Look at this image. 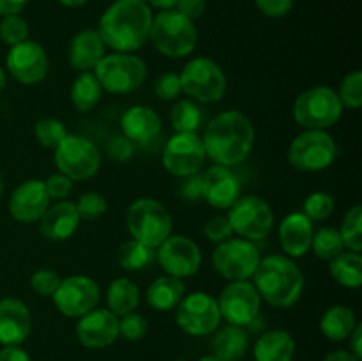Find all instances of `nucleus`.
Instances as JSON below:
<instances>
[{"label":"nucleus","instance_id":"obj_25","mask_svg":"<svg viewBox=\"0 0 362 361\" xmlns=\"http://www.w3.org/2000/svg\"><path fill=\"white\" fill-rule=\"evenodd\" d=\"M161 117L154 108L145 105H134L124 112L120 119V130L133 144H147L161 133Z\"/></svg>","mask_w":362,"mask_h":361},{"label":"nucleus","instance_id":"obj_44","mask_svg":"<svg viewBox=\"0 0 362 361\" xmlns=\"http://www.w3.org/2000/svg\"><path fill=\"white\" fill-rule=\"evenodd\" d=\"M60 276L52 269H37L30 276V287L35 294L42 297H53L60 285Z\"/></svg>","mask_w":362,"mask_h":361},{"label":"nucleus","instance_id":"obj_21","mask_svg":"<svg viewBox=\"0 0 362 361\" xmlns=\"http://www.w3.org/2000/svg\"><path fill=\"white\" fill-rule=\"evenodd\" d=\"M45 180L28 179L13 191L9 198V212L20 223H35L49 207Z\"/></svg>","mask_w":362,"mask_h":361},{"label":"nucleus","instance_id":"obj_55","mask_svg":"<svg viewBox=\"0 0 362 361\" xmlns=\"http://www.w3.org/2000/svg\"><path fill=\"white\" fill-rule=\"evenodd\" d=\"M324 361H361L354 356L350 350H334V353L327 354L324 357Z\"/></svg>","mask_w":362,"mask_h":361},{"label":"nucleus","instance_id":"obj_9","mask_svg":"<svg viewBox=\"0 0 362 361\" xmlns=\"http://www.w3.org/2000/svg\"><path fill=\"white\" fill-rule=\"evenodd\" d=\"M338 147L327 131L304 130L290 144L288 163L299 172L313 173L329 168L334 163Z\"/></svg>","mask_w":362,"mask_h":361},{"label":"nucleus","instance_id":"obj_60","mask_svg":"<svg viewBox=\"0 0 362 361\" xmlns=\"http://www.w3.org/2000/svg\"><path fill=\"white\" fill-rule=\"evenodd\" d=\"M4 193V179H2V173H0V198H2Z\"/></svg>","mask_w":362,"mask_h":361},{"label":"nucleus","instance_id":"obj_39","mask_svg":"<svg viewBox=\"0 0 362 361\" xmlns=\"http://www.w3.org/2000/svg\"><path fill=\"white\" fill-rule=\"evenodd\" d=\"M338 98L343 108L357 110L362 105V71L356 69L345 74L341 85H339Z\"/></svg>","mask_w":362,"mask_h":361},{"label":"nucleus","instance_id":"obj_43","mask_svg":"<svg viewBox=\"0 0 362 361\" xmlns=\"http://www.w3.org/2000/svg\"><path fill=\"white\" fill-rule=\"evenodd\" d=\"M148 331V321L141 314L131 311V314L119 317V336H124L129 342H138L144 338Z\"/></svg>","mask_w":362,"mask_h":361},{"label":"nucleus","instance_id":"obj_51","mask_svg":"<svg viewBox=\"0 0 362 361\" xmlns=\"http://www.w3.org/2000/svg\"><path fill=\"white\" fill-rule=\"evenodd\" d=\"M175 9L194 21L205 13V0H177Z\"/></svg>","mask_w":362,"mask_h":361},{"label":"nucleus","instance_id":"obj_54","mask_svg":"<svg viewBox=\"0 0 362 361\" xmlns=\"http://www.w3.org/2000/svg\"><path fill=\"white\" fill-rule=\"evenodd\" d=\"M349 340H350V353H352L357 360H361L362 357V345H361L362 326L361 324L356 326V329H354L352 335L349 336Z\"/></svg>","mask_w":362,"mask_h":361},{"label":"nucleus","instance_id":"obj_10","mask_svg":"<svg viewBox=\"0 0 362 361\" xmlns=\"http://www.w3.org/2000/svg\"><path fill=\"white\" fill-rule=\"evenodd\" d=\"M55 165L71 180L94 177L101 168V152L94 142L80 134L67 133L55 149Z\"/></svg>","mask_w":362,"mask_h":361},{"label":"nucleus","instance_id":"obj_4","mask_svg":"<svg viewBox=\"0 0 362 361\" xmlns=\"http://www.w3.org/2000/svg\"><path fill=\"white\" fill-rule=\"evenodd\" d=\"M148 39L161 55L184 59L197 48L198 30L193 20L180 14L177 9H168L154 16Z\"/></svg>","mask_w":362,"mask_h":361},{"label":"nucleus","instance_id":"obj_41","mask_svg":"<svg viewBox=\"0 0 362 361\" xmlns=\"http://www.w3.org/2000/svg\"><path fill=\"white\" fill-rule=\"evenodd\" d=\"M0 39L7 46H16L28 39V23L20 14H9L0 21Z\"/></svg>","mask_w":362,"mask_h":361},{"label":"nucleus","instance_id":"obj_5","mask_svg":"<svg viewBox=\"0 0 362 361\" xmlns=\"http://www.w3.org/2000/svg\"><path fill=\"white\" fill-rule=\"evenodd\" d=\"M127 230L131 239H136L148 248H158L166 237L172 236L173 219L168 209L154 198H136L127 209Z\"/></svg>","mask_w":362,"mask_h":361},{"label":"nucleus","instance_id":"obj_11","mask_svg":"<svg viewBox=\"0 0 362 361\" xmlns=\"http://www.w3.org/2000/svg\"><path fill=\"white\" fill-rule=\"evenodd\" d=\"M230 225L233 234H237L243 239L257 243L265 239L274 229V212L269 202L257 195H246L239 197V200L228 209Z\"/></svg>","mask_w":362,"mask_h":361},{"label":"nucleus","instance_id":"obj_18","mask_svg":"<svg viewBox=\"0 0 362 361\" xmlns=\"http://www.w3.org/2000/svg\"><path fill=\"white\" fill-rule=\"evenodd\" d=\"M6 67L11 76L21 85H35L48 74L49 60L39 42L27 41L11 46L6 57Z\"/></svg>","mask_w":362,"mask_h":361},{"label":"nucleus","instance_id":"obj_27","mask_svg":"<svg viewBox=\"0 0 362 361\" xmlns=\"http://www.w3.org/2000/svg\"><path fill=\"white\" fill-rule=\"evenodd\" d=\"M186 296V285L180 278L175 276L163 275L158 276L151 285L147 287L145 299L148 306L154 308L156 311H172L175 310L177 304Z\"/></svg>","mask_w":362,"mask_h":361},{"label":"nucleus","instance_id":"obj_30","mask_svg":"<svg viewBox=\"0 0 362 361\" xmlns=\"http://www.w3.org/2000/svg\"><path fill=\"white\" fill-rule=\"evenodd\" d=\"M140 299V287L129 278H115L110 283L108 292H106L108 310L117 317H124L131 311H136Z\"/></svg>","mask_w":362,"mask_h":361},{"label":"nucleus","instance_id":"obj_37","mask_svg":"<svg viewBox=\"0 0 362 361\" xmlns=\"http://www.w3.org/2000/svg\"><path fill=\"white\" fill-rule=\"evenodd\" d=\"M339 230V236H341L343 244L349 251H356L361 253L362 250V207L359 204L354 205L352 209H349V212L345 214L341 222V229Z\"/></svg>","mask_w":362,"mask_h":361},{"label":"nucleus","instance_id":"obj_57","mask_svg":"<svg viewBox=\"0 0 362 361\" xmlns=\"http://www.w3.org/2000/svg\"><path fill=\"white\" fill-rule=\"evenodd\" d=\"M59 2L66 7H80L83 4H87L88 0H59Z\"/></svg>","mask_w":362,"mask_h":361},{"label":"nucleus","instance_id":"obj_50","mask_svg":"<svg viewBox=\"0 0 362 361\" xmlns=\"http://www.w3.org/2000/svg\"><path fill=\"white\" fill-rule=\"evenodd\" d=\"M179 193L184 200H189V202L200 200L202 198V176L200 173H194V176L180 179Z\"/></svg>","mask_w":362,"mask_h":361},{"label":"nucleus","instance_id":"obj_38","mask_svg":"<svg viewBox=\"0 0 362 361\" xmlns=\"http://www.w3.org/2000/svg\"><path fill=\"white\" fill-rule=\"evenodd\" d=\"M67 133H69V131L64 126L62 120L55 119V117L39 119L34 126L35 140L46 149H55L57 145L64 140V137H66Z\"/></svg>","mask_w":362,"mask_h":361},{"label":"nucleus","instance_id":"obj_46","mask_svg":"<svg viewBox=\"0 0 362 361\" xmlns=\"http://www.w3.org/2000/svg\"><path fill=\"white\" fill-rule=\"evenodd\" d=\"M204 234L211 243H216V244L233 237V230H232V225H230L228 218L221 214L212 216V218L205 223Z\"/></svg>","mask_w":362,"mask_h":361},{"label":"nucleus","instance_id":"obj_34","mask_svg":"<svg viewBox=\"0 0 362 361\" xmlns=\"http://www.w3.org/2000/svg\"><path fill=\"white\" fill-rule=\"evenodd\" d=\"M175 133H197L204 122V113L193 99H177L170 112Z\"/></svg>","mask_w":362,"mask_h":361},{"label":"nucleus","instance_id":"obj_32","mask_svg":"<svg viewBox=\"0 0 362 361\" xmlns=\"http://www.w3.org/2000/svg\"><path fill=\"white\" fill-rule=\"evenodd\" d=\"M329 275L346 289H359L362 285V257L356 251H341L329 260Z\"/></svg>","mask_w":362,"mask_h":361},{"label":"nucleus","instance_id":"obj_31","mask_svg":"<svg viewBox=\"0 0 362 361\" xmlns=\"http://www.w3.org/2000/svg\"><path fill=\"white\" fill-rule=\"evenodd\" d=\"M357 324L359 322H357L352 308L345 306V304H334V306L325 310L324 317L320 321V329L329 340L341 342V340H346L352 335Z\"/></svg>","mask_w":362,"mask_h":361},{"label":"nucleus","instance_id":"obj_45","mask_svg":"<svg viewBox=\"0 0 362 361\" xmlns=\"http://www.w3.org/2000/svg\"><path fill=\"white\" fill-rule=\"evenodd\" d=\"M154 92L159 99L163 101H177L179 96L182 94V87H180V78L177 73H163L156 78Z\"/></svg>","mask_w":362,"mask_h":361},{"label":"nucleus","instance_id":"obj_14","mask_svg":"<svg viewBox=\"0 0 362 361\" xmlns=\"http://www.w3.org/2000/svg\"><path fill=\"white\" fill-rule=\"evenodd\" d=\"M205 159L207 154L198 133H175L168 138L161 156L165 170L177 179L200 172Z\"/></svg>","mask_w":362,"mask_h":361},{"label":"nucleus","instance_id":"obj_15","mask_svg":"<svg viewBox=\"0 0 362 361\" xmlns=\"http://www.w3.org/2000/svg\"><path fill=\"white\" fill-rule=\"evenodd\" d=\"M219 314L232 326H250L260 314L262 299L257 289L247 280L230 282L218 297Z\"/></svg>","mask_w":362,"mask_h":361},{"label":"nucleus","instance_id":"obj_29","mask_svg":"<svg viewBox=\"0 0 362 361\" xmlns=\"http://www.w3.org/2000/svg\"><path fill=\"white\" fill-rule=\"evenodd\" d=\"M250 345V336L240 326H225L216 333L212 340L214 356L221 361H239L246 354Z\"/></svg>","mask_w":362,"mask_h":361},{"label":"nucleus","instance_id":"obj_49","mask_svg":"<svg viewBox=\"0 0 362 361\" xmlns=\"http://www.w3.org/2000/svg\"><path fill=\"white\" fill-rule=\"evenodd\" d=\"M296 0H255L260 13L269 18H281L292 11Z\"/></svg>","mask_w":362,"mask_h":361},{"label":"nucleus","instance_id":"obj_19","mask_svg":"<svg viewBox=\"0 0 362 361\" xmlns=\"http://www.w3.org/2000/svg\"><path fill=\"white\" fill-rule=\"evenodd\" d=\"M76 336L88 349H105L119 338V317L108 308H94L80 317Z\"/></svg>","mask_w":362,"mask_h":361},{"label":"nucleus","instance_id":"obj_8","mask_svg":"<svg viewBox=\"0 0 362 361\" xmlns=\"http://www.w3.org/2000/svg\"><path fill=\"white\" fill-rule=\"evenodd\" d=\"M180 87L198 103H218L226 92V76L218 62L209 57H194L179 74Z\"/></svg>","mask_w":362,"mask_h":361},{"label":"nucleus","instance_id":"obj_52","mask_svg":"<svg viewBox=\"0 0 362 361\" xmlns=\"http://www.w3.org/2000/svg\"><path fill=\"white\" fill-rule=\"evenodd\" d=\"M0 361H30V356L20 345H6L0 350Z\"/></svg>","mask_w":362,"mask_h":361},{"label":"nucleus","instance_id":"obj_3","mask_svg":"<svg viewBox=\"0 0 362 361\" xmlns=\"http://www.w3.org/2000/svg\"><path fill=\"white\" fill-rule=\"evenodd\" d=\"M253 285L262 301L274 308H290L304 292V275L293 258L267 255L260 258L253 275Z\"/></svg>","mask_w":362,"mask_h":361},{"label":"nucleus","instance_id":"obj_6","mask_svg":"<svg viewBox=\"0 0 362 361\" xmlns=\"http://www.w3.org/2000/svg\"><path fill=\"white\" fill-rule=\"evenodd\" d=\"M292 115L304 130H329L343 115L338 92L331 87H311L300 92L293 101Z\"/></svg>","mask_w":362,"mask_h":361},{"label":"nucleus","instance_id":"obj_16","mask_svg":"<svg viewBox=\"0 0 362 361\" xmlns=\"http://www.w3.org/2000/svg\"><path fill=\"white\" fill-rule=\"evenodd\" d=\"M52 299L57 310L66 317H81L98 306L101 289L90 276L73 275L60 280L59 289Z\"/></svg>","mask_w":362,"mask_h":361},{"label":"nucleus","instance_id":"obj_7","mask_svg":"<svg viewBox=\"0 0 362 361\" xmlns=\"http://www.w3.org/2000/svg\"><path fill=\"white\" fill-rule=\"evenodd\" d=\"M103 91L110 94H129L147 80V64L134 53H108L94 67Z\"/></svg>","mask_w":362,"mask_h":361},{"label":"nucleus","instance_id":"obj_22","mask_svg":"<svg viewBox=\"0 0 362 361\" xmlns=\"http://www.w3.org/2000/svg\"><path fill=\"white\" fill-rule=\"evenodd\" d=\"M32 331V315L27 304L16 297L0 299V343L20 345Z\"/></svg>","mask_w":362,"mask_h":361},{"label":"nucleus","instance_id":"obj_26","mask_svg":"<svg viewBox=\"0 0 362 361\" xmlns=\"http://www.w3.org/2000/svg\"><path fill=\"white\" fill-rule=\"evenodd\" d=\"M106 55V45L98 30L85 28L80 30L69 45V64L78 73L94 71V67L101 62Z\"/></svg>","mask_w":362,"mask_h":361},{"label":"nucleus","instance_id":"obj_48","mask_svg":"<svg viewBox=\"0 0 362 361\" xmlns=\"http://www.w3.org/2000/svg\"><path fill=\"white\" fill-rule=\"evenodd\" d=\"M106 152H108L110 158H113L115 161H127V159L133 158L134 144L129 138L124 137V134H115V137L110 138V142L106 144Z\"/></svg>","mask_w":362,"mask_h":361},{"label":"nucleus","instance_id":"obj_23","mask_svg":"<svg viewBox=\"0 0 362 361\" xmlns=\"http://www.w3.org/2000/svg\"><path fill=\"white\" fill-rule=\"evenodd\" d=\"M80 214L73 202L60 200L49 205L39 219V232L46 241L62 243L71 239L80 227Z\"/></svg>","mask_w":362,"mask_h":361},{"label":"nucleus","instance_id":"obj_47","mask_svg":"<svg viewBox=\"0 0 362 361\" xmlns=\"http://www.w3.org/2000/svg\"><path fill=\"white\" fill-rule=\"evenodd\" d=\"M45 188L49 200L60 202V200H66V198L71 195V191H73V180H71L67 176H64V173L57 172V173H52V176L45 180Z\"/></svg>","mask_w":362,"mask_h":361},{"label":"nucleus","instance_id":"obj_13","mask_svg":"<svg viewBox=\"0 0 362 361\" xmlns=\"http://www.w3.org/2000/svg\"><path fill=\"white\" fill-rule=\"evenodd\" d=\"M177 326L193 336H205L214 333L221 322L218 297L197 290L182 297L175 308Z\"/></svg>","mask_w":362,"mask_h":361},{"label":"nucleus","instance_id":"obj_33","mask_svg":"<svg viewBox=\"0 0 362 361\" xmlns=\"http://www.w3.org/2000/svg\"><path fill=\"white\" fill-rule=\"evenodd\" d=\"M103 92L105 91L95 78L94 71H85V73L78 74L71 85V103L78 112H90L101 101Z\"/></svg>","mask_w":362,"mask_h":361},{"label":"nucleus","instance_id":"obj_24","mask_svg":"<svg viewBox=\"0 0 362 361\" xmlns=\"http://www.w3.org/2000/svg\"><path fill=\"white\" fill-rule=\"evenodd\" d=\"M313 232V222L304 212H290L288 216H285L279 223L278 236L286 257H304L311 250Z\"/></svg>","mask_w":362,"mask_h":361},{"label":"nucleus","instance_id":"obj_2","mask_svg":"<svg viewBox=\"0 0 362 361\" xmlns=\"http://www.w3.org/2000/svg\"><path fill=\"white\" fill-rule=\"evenodd\" d=\"M152 11L145 0H115L99 20L101 39L117 53H133L145 46L152 27Z\"/></svg>","mask_w":362,"mask_h":361},{"label":"nucleus","instance_id":"obj_20","mask_svg":"<svg viewBox=\"0 0 362 361\" xmlns=\"http://www.w3.org/2000/svg\"><path fill=\"white\" fill-rule=\"evenodd\" d=\"M240 180L232 168L214 165L202 173V198L214 209H230L240 197Z\"/></svg>","mask_w":362,"mask_h":361},{"label":"nucleus","instance_id":"obj_12","mask_svg":"<svg viewBox=\"0 0 362 361\" xmlns=\"http://www.w3.org/2000/svg\"><path fill=\"white\" fill-rule=\"evenodd\" d=\"M260 258L257 244L243 237H230L216 244L212 251V265L228 282L253 278Z\"/></svg>","mask_w":362,"mask_h":361},{"label":"nucleus","instance_id":"obj_17","mask_svg":"<svg viewBox=\"0 0 362 361\" xmlns=\"http://www.w3.org/2000/svg\"><path fill=\"white\" fill-rule=\"evenodd\" d=\"M156 260L165 275L175 278H189L202 265V250L186 236H170L156 248Z\"/></svg>","mask_w":362,"mask_h":361},{"label":"nucleus","instance_id":"obj_35","mask_svg":"<svg viewBox=\"0 0 362 361\" xmlns=\"http://www.w3.org/2000/svg\"><path fill=\"white\" fill-rule=\"evenodd\" d=\"M156 260L154 248L145 246L136 239H127L119 248V264L126 271L136 273L151 265Z\"/></svg>","mask_w":362,"mask_h":361},{"label":"nucleus","instance_id":"obj_1","mask_svg":"<svg viewBox=\"0 0 362 361\" xmlns=\"http://www.w3.org/2000/svg\"><path fill=\"white\" fill-rule=\"evenodd\" d=\"M255 126L247 115L239 110L221 112L207 124L202 137L205 154L214 165L232 166L246 161L255 147Z\"/></svg>","mask_w":362,"mask_h":361},{"label":"nucleus","instance_id":"obj_40","mask_svg":"<svg viewBox=\"0 0 362 361\" xmlns=\"http://www.w3.org/2000/svg\"><path fill=\"white\" fill-rule=\"evenodd\" d=\"M334 207L336 202L331 195L325 193V191H315L304 200L303 212L311 222H322L334 212Z\"/></svg>","mask_w":362,"mask_h":361},{"label":"nucleus","instance_id":"obj_42","mask_svg":"<svg viewBox=\"0 0 362 361\" xmlns=\"http://www.w3.org/2000/svg\"><path fill=\"white\" fill-rule=\"evenodd\" d=\"M74 205H76L80 218L88 219V222L101 218L106 212V209H108V202H106V198L103 197L101 193H98V191H88V193L81 195L80 200Z\"/></svg>","mask_w":362,"mask_h":361},{"label":"nucleus","instance_id":"obj_58","mask_svg":"<svg viewBox=\"0 0 362 361\" xmlns=\"http://www.w3.org/2000/svg\"><path fill=\"white\" fill-rule=\"evenodd\" d=\"M6 84H7V76H6V71L2 69V67H0V92L4 91V88H6Z\"/></svg>","mask_w":362,"mask_h":361},{"label":"nucleus","instance_id":"obj_28","mask_svg":"<svg viewBox=\"0 0 362 361\" xmlns=\"http://www.w3.org/2000/svg\"><path fill=\"white\" fill-rule=\"evenodd\" d=\"M253 353L257 361H292L296 340L285 329H272L257 340Z\"/></svg>","mask_w":362,"mask_h":361},{"label":"nucleus","instance_id":"obj_56","mask_svg":"<svg viewBox=\"0 0 362 361\" xmlns=\"http://www.w3.org/2000/svg\"><path fill=\"white\" fill-rule=\"evenodd\" d=\"M148 4V7H156L159 11H168L175 9L177 0H145Z\"/></svg>","mask_w":362,"mask_h":361},{"label":"nucleus","instance_id":"obj_59","mask_svg":"<svg viewBox=\"0 0 362 361\" xmlns=\"http://www.w3.org/2000/svg\"><path fill=\"white\" fill-rule=\"evenodd\" d=\"M198 361H221V360H218L216 356H205V357H202V360H198Z\"/></svg>","mask_w":362,"mask_h":361},{"label":"nucleus","instance_id":"obj_53","mask_svg":"<svg viewBox=\"0 0 362 361\" xmlns=\"http://www.w3.org/2000/svg\"><path fill=\"white\" fill-rule=\"evenodd\" d=\"M28 0H0V16H9V14H20Z\"/></svg>","mask_w":362,"mask_h":361},{"label":"nucleus","instance_id":"obj_36","mask_svg":"<svg viewBox=\"0 0 362 361\" xmlns=\"http://www.w3.org/2000/svg\"><path fill=\"white\" fill-rule=\"evenodd\" d=\"M311 250L322 260H331L336 255L345 251V244H343L339 230L334 227H322L320 230L313 232V239H311Z\"/></svg>","mask_w":362,"mask_h":361}]
</instances>
